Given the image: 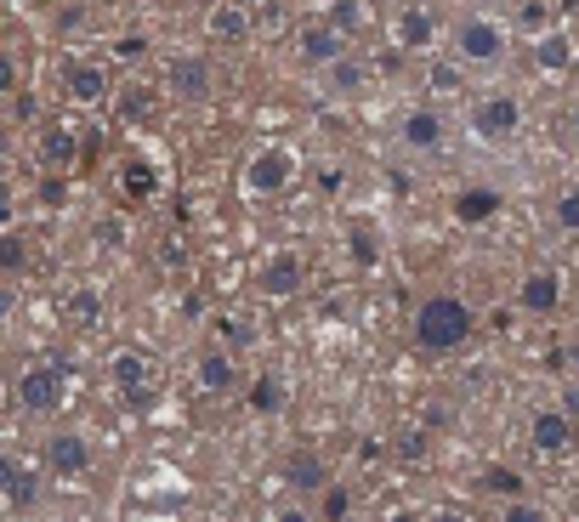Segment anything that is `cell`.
I'll return each instance as SVG.
<instances>
[{
	"label": "cell",
	"mask_w": 579,
	"mask_h": 522,
	"mask_svg": "<svg viewBox=\"0 0 579 522\" xmlns=\"http://www.w3.org/2000/svg\"><path fill=\"white\" fill-rule=\"evenodd\" d=\"M472 330H477V318H472V307H466L460 296H426L421 313H415V341H421L426 352L466 347Z\"/></svg>",
	"instance_id": "obj_1"
},
{
	"label": "cell",
	"mask_w": 579,
	"mask_h": 522,
	"mask_svg": "<svg viewBox=\"0 0 579 522\" xmlns=\"http://www.w3.org/2000/svg\"><path fill=\"white\" fill-rule=\"evenodd\" d=\"M506 46H511L506 23H494V18H466V23L455 29V52H460V63H472V69H489V63H500V57H506Z\"/></svg>",
	"instance_id": "obj_2"
},
{
	"label": "cell",
	"mask_w": 579,
	"mask_h": 522,
	"mask_svg": "<svg viewBox=\"0 0 579 522\" xmlns=\"http://www.w3.org/2000/svg\"><path fill=\"white\" fill-rule=\"evenodd\" d=\"M108 375H114V386H120L125 398L137 403H154V392H159V364L148 358L142 347H120L114 358H108Z\"/></svg>",
	"instance_id": "obj_3"
},
{
	"label": "cell",
	"mask_w": 579,
	"mask_h": 522,
	"mask_svg": "<svg viewBox=\"0 0 579 522\" xmlns=\"http://www.w3.org/2000/svg\"><path fill=\"white\" fill-rule=\"evenodd\" d=\"M63 386H69V369L63 364H29L18 375V409L52 415V409H63Z\"/></svg>",
	"instance_id": "obj_4"
},
{
	"label": "cell",
	"mask_w": 579,
	"mask_h": 522,
	"mask_svg": "<svg viewBox=\"0 0 579 522\" xmlns=\"http://www.w3.org/2000/svg\"><path fill=\"white\" fill-rule=\"evenodd\" d=\"M307 284V261L296 256V250H267L262 273H256V290H262L267 301H290Z\"/></svg>",
	"instance_id": "obj_5"
},
{
	"label": "cell",
	"mask_w": 579,
	"mask_h": 522,
	"mask_svg": "<svg viewBox=\"0 0 579 522\" xmlns=\"http://www.w3.org/2000/svg\"><path fill=\"white\" fill-rule=\"evenodd\" d=\"M517 125H523V103L506 97V91H494V97H483V103L472 108V131L483 142H511L517 137Z\"/></svg>",
	"instance_id": "obj_6"
},
{
	"label": "cell",
	"mask_w": 579,
	"mask_h": 522,
	"mask_svg": "<svg viewBox=\"0 0 579 522\" xmlns=\"http://www.w3.org/2000/svg\"><path fill=\"white\" fill-rule=\"evenodd\" d=\"M296 182V154L290 148H262V154H250V165H245V188L250 193H284Z\"/></svg>",
	"instance_id": "obj_7"
},
{
	"label": "cell",
	"mask_w": 579,
	"mask_h": 522,
	"mask_svg": "<svg viewBox=\"0 0 579 522\" xmlns=\"http://www.w3.org/2000/svg\"><path fill=\"white\" fill-rule=\"evenodd\" d=\"M165 80H171V91L182 97V103H205V97L216 91V69H211V57H205V52H182V57H171Z\"/></svg>",
	"instance_id": "obj_8"
},
{
	"label": "cell",
	"mask_w": 579,
	"mask_h": 522,
	"mask_svg": "<svg viewBox=\"0 0 579 522\" xmlns=\"http://www.w3.org/2000/svg\"><path fill=\"white\" fill-rule=\"evenodd\" d=\"M40 460H46V471H57V477H80V471L91 466L86 432H52L46 437V449H40Z\"/></svg>",
	"instance_id": "obj_9"
},
{
	"label": "cell",
	"mask_w": 579,
	"mask_h": 522,
	"mask_svg": "<svg viewBox=\"0 0 579 522\" xmlns=\"http://www.w3.org/2000/svg\"><path fill=\"white\" fill-rule=\"evenodd\" d=\"M205 35H211L216 46H245V40L256 35V18H250L239 0H216L211 12H205Z\"/></svg>",
	"instance_id": "obj_10"
},
{
	"label": "cell",
	"mask_w": 579,
	"mask_h": 522,
	"mask_svg": "<svg viewBox=\"0 0 579 522\" xmlns=\"http://www.w3.org/2000/svg\"><path fill=\"white\" fill-rule=\"evenodd\" d=\"M528 443H534V454H568L574 449V420L562 415V409H534V420H528Z\"/></svg>",
	"instance_id": "obj_11"
},
{
	"label": "cell",
	"mask_w": 579,
	"mask_h": 522,
	"mask_svg": "<svg viewBox=\"0 0 579 522\" xmlns=\"http://www.w3.org/2000/svg\"><path fill=\"white\" fill-rule=\"evenodd\" d=\"M193 381H199V392H211V398H228L233 386H239V358H233L228 347L199 352V364H193Z\"/></svg>",
	"instance_id": "obj_12"
},
{
	"label": "cell",
	"mask_w": 579,
	"mask_h": 522,
	"mask_svg": "<svg viewBox=\"0 0 579 522\" xmlns=\"http://www.w3.org/2000/svg\"><path fill=\"white\" fill-rule=\"evenodd\" d=\"M517 307L534 318H551L562 307V273H551V267H540V273H528L523 290H517Z\"/></svg>",
	"instance_id": "obj_13"
},
{
	"label": "cell",
	"mask_w": 579,
	"mask_h": 522,
	"mask_svg": "<svg viewBox=\"0 0 579 522\" xmlns=\"http://www.w3.org/2000/svg\"><path fill=\"white\" fill-rule=\"evenodd\" d=\"M404 148H415V154H438L443 148V114L438 108H409L404 114Z\"/></svg>",
	"instance_id": "obj_14"
},
{
	"label": "cell",
	"mask_w": 579,
	"mask_h": 522,
	"mask_svg": "<svg viewBox=\"0 0 579 522\" xmlns=\"http://www.w3.org/2000/svg\"><path fill=\"white\" fill-rule=\"evenodd\" d=\"M63 91H69V103H80V108L103 103V97H108L103 63H69V74H63Z\"/></svg>",
	"instance_id": "obj_15"
},
{
	"label": "cell",
	"mask_w": 579,
	"mask_h": 522,
	"mask_svg": "<svg viewBox=\"0 0 579 522\" xmlns=\"http://www.w3.org/2000/svg\"><path fill=\"white\" fill-rule=\"evenodd\" d=\"M296 46H301V63H307V69H324V63H335V57L347 52V40L335 35L330 23H307Z\"/></svg>",
	"instance_id": "obj_16"
},
{
	"label": "cell",
	"mask_w": 579,
	"mask_h": 522,
	"mask_svg": "<svg viewBox=\"0 0 579 522\" xmlns=\"http://www.w3.org/2000/svg\"><path fill=\"white\" fill-rule=\"evenodd\" d=\"M432 40H438V18L426 6H404L398 12V46L404 52H432Z\"/></svg>",
	"instance_id": "obj_17"
},
{
	"label": "cell",
	"mask_w": 579,
	"mask_h": 522,
	"mask_svg": "<svg viewBox=\"0 0 579 522\" xmlns=\"http://www.w3.org/2000/svg\"><path fill=\"white\" fill-rule=\"evenodd\" d=\"M324 86H330L335 97H358V91L369 86V63L364 57H352V52H341L335 63H324Z\"/></svg>",
	"instance_id": "obj_18"
},
{
	"label": "cell",
	"mask_w": 579,
	"mask_h": 522,
	"mask_svg": "<svg viewBox=\"0 0 579 522\" xmlns=\"http://www.w3.org/2000/svg\"><path fill=\"white\" fill-rule=\"evenodd\" d=\"M500 216V193L494 188H460L455 193V222L460 227H483Z\"/></svg>",
	"instance_id": "obj_19"
},
{
	"label": "cell",
	"mask_w": 579,
	"mask_h": 522,
	"mask_svg": "<svg viewBox=\"0 0 579 522\" xmlns=\"http://www.w3.org/2000/svg\"><path fill=\"white\" fill-rule=\"evenodd\" d=\"M74 154H80L74 131H63V125H46V131H40V165H46V171H63V165H74Z\"/></svg>",
	"instance_id": "obj_20"
},
{
	"label": "cell",
	"mask_w": 579,
	"mask_h": 522,
	"mask_svg": "<svg viewBox=\"0 0 579 522\" xmlns=\"http://www.w3.org/2000/svg\"><path fill=\"white\" fill-rule=\"evenodd\" d=\"M154 108H159V97L148 86H125L120 97H114V114H120V125H148L154 120Z\"/></svg>",
	"instance_id": "obj_21"
},
{
	"label": "cell",
	"mask_w": 579,
	"mask_h": 522,
	"mask_svg": "<svg viewBox=\"0 0 579 522\" xmlns=\"http://www.w3.org/2000/svg\"><path fill=\"white\" fill-rule=\"evenodd\" d=\"M284 398H290V392H284V375H273V369H262V375L250 381V409H256V415H279Z\"/></svg>",
	"instance_id": "obj_22"
},
{
	"label": "cell",
	"mask_w": 579,
	"mask_h": 522,
	"mask_svg": "<svg viewBox=\"0 0 579 522\" xmlns=\"http://www.w3.org/2000/svg\"><path fill=\"white\" fill-rule=\"evenodd\" d=\"M347 250L358 267H375L381 261V239H375V222H352L347 227Z\"/></svg>",
	"instance_id": "obj_23"
},
{
	"label": "cell",
	"mask_w": 579,
	"mask_h": 522,
	"mask_svg": "<svg viewBox=\"0 0 579 522\" xmlns=\"http://www.w3.org/2000/svg\"><path fill=\"white\" fill-rule=\"evenodd\" d=\"M341 40H352L364 29V0H330V18H324Z\"/></svg>",
	"instance_id": "obj_24"
},
{
	"label": "cell",
	"mask_w": 579,
	"mask_h": 522,
	"mask_svg": "<svg viewBox=\"0 0 579 522\" xmlns=\"http://www.w3.org/2000/svg\"><path fill=\"white\" fill-rule=\"evenodd\" d=\"M23 261H29L23 233H18V227H0V273H23Z\"/></svg>",
	"instance_id": "obj_25"
},
{
	"label": "cell",
	"mask_w": 579,
	"mask_h": 522,
	"mask_svg": "<svg viewBox=\"0 0 579 522\" xmlns=\"http://www.w3.org/2000/svg\"><path fill=\"white\" fill-rule=\"evenodd\" d=\"M120 182H125V193H131V199H148V193H154V171H148L142 159H125V165H120Z\"/></svg>",
	"instance_id": "obj_26"
},
{
	"label": "cell",
	"mask_w": 579,
	"mask_h": 522,
	"mask_svg": "<svg viewBox=\"0 0 579 522\" xmlns=\"http://www.w3.org/2000/svg\"><path fill=\"white\" fill-rule=\"evenodd\" d=\"M534 63H540V69H568V40H562V35H540V40H534Z\"/></svg>",
	"instance_id": "obj_27"
},
{
	"label": "cell",
	"mask_w": 579,
	"mask_h": 522,
	"mask_svg": "<svg viewBox=\"0 0 579 522\" xmlns=\"http://www.w3.org/2000/svg\"><path fill=\"white\" fill-rule=\"evenodd\" d=\"M551 216H557L562 233H579V188H562L557 205H551Z\"/></svg>",
	"instance_id": "obj_28"
},
{
	"label": "cell",
	"mask_w": 579,
	"mask_h": 522,
	"mask_svg": "<svg viewBox=\"0 0 579 522\" xmlns=\"http://www.w3.org/2000/svg\"><path fill=\"white\" fill-rule=\"evenodd\" d=\"M290 483H296V488H318V483H324V466L307 460V454H296V460H290Z\"/></svg>",
	"instance_id": "obj_29"
},
{
	"label": "cell",
	"mask_w": 579,
	"mask_h": 522,
	"mask_svg": "<svg viewBox=\"0 0 579 522\" xmlns=\"http://www.w3.org/2000/svg\"><path fill=\"white\" fill-rule=\"evenodd\" d=\"M500 522H551V517H545V505H534V500H523V494H517V500L500 511Z\"/></svg>",
	"instance_id": "obj_30"
},
{
	"label": "cell",
	"mask_w": 579,
	"mask_h": 522,
	"mask_svg": "<svg viewBox=\"0 0 579 522\" xmlns=\"http://www.w3.org/2000/svg\"><path fill=\"white\" fill-rule=\"evenodd\" d=\"M69 313H74V324H97V313H103V296H97V290H80V296L69 301Z\"/></svg>",
	"instance_id": "obj_31"
},
{
	"label": "cell",
	"mask_w": 579,
	"mask_h": 522,
	"mask_svg": "<svg viewBox=\"0 0 579 522\" xmlns=\"http://www.w3.org/2000/svg\"><path fill=\"white\" fill-rule=\"evenodd\" d=\"M352 517V494L347 488H324V522H347Z\"/></svg>",
	"instance_id": "obj_32"
},
{
	"label": "cell",
	"mask_w": 579,
	"mask_h": 522,
	"mask_svg": "<svg viewBox=\"0 0 579 522\" xmlns=\"http://www.w3.org/2000/svg\"><path fill=\"white\" fill-rule=\"evenodd\" d=\"M545 23H551V0H523V29L528 35H545Z\"/></svg>",
	"instance_id": "obj_33"
},
{
	"label": "cell",
	"mask_w": 579,
	"mask_h": 522,
	"mask_svg": "<svg viewBox=\"0 0 579 522\" xmlns=\"http://www.w3.org/2000/svg\"><path fill=\"white\" fill-rule=\"evenodd\" d=\"M35 494H40V477H35V471H18V483L6 488V500H12V505H35Z\"/></svg>",
	"instance_id": "obj_34"
},
{
	"label": "cell",
	"mask_w": 579,
	"mask_h": 522,
	"mask_svg": "<svg viewBox=\"0 0 579 522\" xmlns=\"http://www.w3.org/2000/svg\"><path fill=\"white\" fill-rule=\"evenodd\" d=\"M114 57H120V63H142V57H148V35H120L114 40Z\"/></svg>",
	"instance_id": "obj_35"
},
{
	"label": "cell",
	"mask_w": 579,
	"mask_h": 522,
	"mask_svg": "<svg viewBox=\"0 0 579 522\" xmlns=\"http://www.w3.org/2000/svg\"><path fill=\"white\" fill-rule=\"evenodd\" d=\"M483 483H489L494 494H511V500H517V494H523V477H517V471H506V466H494L489 477H483Z\"/></svg>",
	"instance_id": "obj_36"
},
{
	"label": "cell",
	"mask_w": 579,
	"mask_h": 522,
	"mask_svg": "<svg viewBox=\"0 0 579 522\" xmlns=\"http://www.w3.org/2000/svg\"><path fill=\"white\" fill-rule=\"evenodd\" d=\"M18 91V63H12V52H0V97H12Z\"/></svg>",
	"instance_id": "obj_37"
},
{
	"label": "cell",
	"mask_w": 579,
	"mask_h": 522,
	"mask_svg": "<svg viewBox=\"0 0 579 522\" xmlns=\"http://www.w3.org/2000/svg\"><path fill=\"white\" fill-rule=\"evenodd\" d=\"M40 199H46V205H63V199H69L63 176H46V182H40Z\"/></svg>",
	"instance_id": "obj_38"
},
{
	"label": "cell",
	"mask_w": 579,
	"mask_h": 522,
	"mask_svg": "<svg viewBox=\"0 0 579 522\" xmlns=\"http://www.w3.org/2000/svg\"><path fill=\"white\" fill-rule=\"evenodd\" d=\"M557 409H562L568 420H579V381H568V386H562V403H557Z\"/></svg>",
	"instance_id": "obj_39"
},
{
	"label": "cell",
	"mask_w": 579,
	"mask_h": 522,
	"mask_svg": "<svg viewBox=\"0 0 579 522\" xmlns=\"http://www.w3.org/2000/svg\"><path fill=\"white\" fill-rule=\"evenodd\" d=\"M432 86H438V91H455V86H460V69H443V63H438V69H432Z\"/></svg>",
	"instance_id": "obj_40"
},
{
	"label": "cell",
	"mask_w": 579,
	"mask_h": 522,
	"mask_svg": "<svg viewBox=\"0 0 579 522\" xmlns=\"http://www.w3.org/2000/svg\"><path fill=\"white\" fill-rule=\"evenodd\" d=\"M12 483H18V460H12V454H0V494H6Z\"/></svg>",
	"instance_id": "obj_41"
},
{
	"label": "cell",
	"mask_w": 579,
	"mask_h": 522,
	"mask_svg": "<svg viewBox=\"0 0 579 522\" xmlns=\"http://www.w3.org/2000/svg\"><path fill=\"white\" fill-rule=\"evenodd\" d=\"M318 193H341V171H335V165H324V171H318Z\"/></svg>",
	"instance_id": "obj_42"
},
{
	"label": "cell",
	"mask_w": 579,
	"mask_h": 522,
	"mask_svg": "<svg viewBox=\"0 0 579 522\" xmlns=\"http://www.w3.org/2000/svg\"><path fill=\"white\" fill-rule=\"evenodd\" d=\"M0 227H12V182H0Z\"/></svg>",
	"instance_id": "obj_43"
},
{
	"label": "cell",
	"mask_w": 579,
	"mask_h": 522,
	"mask_svg": "<svg viewBox=\"0 0 579 522\" xmlns=\"http://www.w3.org/2000/svg\"><path fill=\"white\" fill-rule=\"evenodd\" d=\"M273 522H313V511H301V505H284V511H279Z\"/></svg>",
	"instance_id": "obj_44"
},
{
	"label": "cell",
	"mask_w": 579,
	"mask_h": 522,
	"mask_svg": "<svg viewBox=\"0 0 579 522\" xmlns=\"http://www.w3.org/2000/svg\"><path fill=\"white\" fill-rule=\"evenodd\" d=\"M426 522H472V517H466V511H432Z\"/></svg>",
	"instance_id": "obj_45"
},
{
	"label": "cell",
	"mask_w": 579,
	"mask_h": 522,
	"mask_svg": "<svg viewBox=\"0 0 579 522\" xmlns=\"http://www.w3.org/2000/svg\"><path fill=\"white\" fill-rule=\"evenodd\" d=\"M6 313H12V296H6V290H0V318H6Z\"/></svg>",
	"instance_id": "obj_46"
},
{
	"label": "cell",
	"mask_w": 579,
	"mask_h": 522,
	"mask_svg": "<svg viewBox=\"0 0 579 522\" xmlns=\"http://www.w3.org/2000/svg\"><path fill=\"white\" fill-rule=\"evenodd\" d=\"M557 6H562V12H568V6H579V0H551V12H557Z\"/></svg>",
	"instance_id": "obj_47"
},
{
	"label": "cell",
	"mask_w": 579,
	"mask_h": 522,
	"mask_svg": "<svg viewBox=\"0 0 579 522\" xmlns=\"http://www.w3.org/2000/svg\"><path fill=\"white\" fill-rule=\"evenodd\" d=\"M568 131H574V142H579V108H574V120H568Z\"/></svg>",
	"instance_id": "obj_48"
}]
</instances>
